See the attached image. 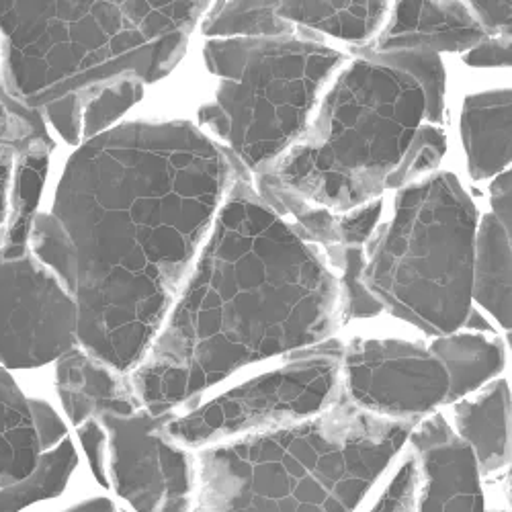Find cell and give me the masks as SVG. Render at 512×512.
Returning <instances> with one entry per match:
<instances>
[{
  "instance_id": "25",
  "label": "cell",
  "mask_w": 512,
  "mask_h": 512,
  "mask_svg": "<svg viewBox=\"0 0 512 512\" xmlns=\"http://www.w3.org/2000/svg\"><path fill=\"white\" fill-rule=\"evenodd\" d=\"M207 37H285L297 27L275 15V3H216L201 23Z\"/></svg>"
},
{
  "instance_id": "26",
  "label": "cell",
  "mask_w": 512,
  "mask_h": 512,
  "mask_svg": "<svg viewBox=\"0 0 512 512\" xmlns=\"http://www.w3.org/2000/svg\"><path fill=\"white\" fill-rule=\"evenodd\" d=\"M324 261L340 275L338 283V322H351L359 318H373L383 312L381 304L363 283L365 246H336L324 250Z\"/></svg>"
},
{
  "instance_id": "4",
  "label": "cell",
  "mask_w": 512,
  "mask_h": 512,
  "mask_svg": "<svg viewBox=\"0 0 512 512\" xmlns=\"http://www.w3.org/2000/svg\"><path fill=\"white\" fill-rule=\"evenodd\" d=\"M209 3H11L0 0V89L37 113L123 74L168 76Z\"/></svg>"
},
{
  "instance_id": "31",
  "label": "cell",
  "mask_w": 512,
  "mask_h": 512,
  "mask_svg": "<svg viewBox=\"0 0 512 512\" xmlns=\"http://www.w3.org/2000/svg\"><path fill=\"white\" fill-rule=\"evenodd\" d=\"M78 429V439L82 443L84 453H87L91 472L103 488H109L107 478V433L99 420L82 422Z\"/></svg>"
},
{
  "instance_id": "37",
  "label": "cell",
  "mask_w": 512,
  "mask_h": 512,
  "mask_svg": "<svg viewBox=\"0 0 512 512\" xmlns=\"http://www.w3.org/2000/svg\"><path fill=\"white\" fill-rule=\"evenodd\" d=\"M62 512H121V510L107 498H91L80 504H74Z\"/></svg>"
},
{
  "instance_id": "39",
  "label": "cell",
  "mask_w": 512,
  "mask_h": 512,
  "mask_svg": "<svg viewBox=\"0 0 512 512\" xmlns=\"http://www.w3.org/2000/svg\"><path fill=\"white\" fill-rule=\"evenodd\" d=\"M488 512H490V510H488ZM498 512H504V510H498Z\"/></svg>"
},
{
  "instance_id": "36",
  "label": "cell",
  "mask_w": 512,
  "mask_h": 512,
  "mask_svg": "<svg viewBox=\"0 0 512 512\" xmlns=\"http://www.w3.org/2000/svg\"><path fill=\"white\" fill-rule=\"evenodd\" d=\"M15 150L9 146H0V238L5 232V220H7V199H9V185H11V173L15 162Z\"/></svg>"
},
{
  "instance_id": "3",
  "label": "cell",
  "mask_w": 512,
  "mask_h": 512,
  "mask_svg": "<svg viewBox=\"0 0 512 512\" xmlns=\"http://www.w3.org/2000/svg\"><path fill=\"white\" fill-rule=\"evenodd\" d=\"M414 424L363 412L340 390L318 416L197 453L193 512H355Z\"/></svg>"
},
{
  "instance_id": "7",
  "label": "cell",
  "mask_w": 512,
  "mask_h": 512,
  "mask_svg": "<svg viewBox=\"0 0 512 512\" xmlns=\"http://www.w3.org/2000/svg\"><path fill=\"white\" fill-rule=\"evenodd\" d=\"M203 60L222 84L199 109V123L252 179L306 134L322 89L347 64L310 31L209 39Z\"/></svg>"
},
{
  "instance_id": "9",
  "label": "cell",
  "mask_w": 512,
  "mask_h": 512,
  "mask_svg": "<svg viewBox=\"0 0 512 512\" xmlns=\"http://www.w3.org/2000/svg\"><path fill=\"white\" fill-rule=\"evenodd\" d=\"M340 390L373 416L418 422L447 404L449 377L422 343L398 338H357L343 347Z\"/></svg>"
},
{
  "instance_id": "23",
  "label": "cell",
  "mask_w": 512,
  "mask_h": 512,
  "mask_svg": "<svg viewBox=\"0 0 512 512\" xmlns=\"http://www.w3.org/2000/svg\"><path fill=\"white\" fill-rule=\"evenodd\" d=\"M355 56L388 68H396L418 82L424 95V121L437 125L445 115V68L439 54L426 48H398L388 52H371L365 46Z\"/></svg>"
},
{
  "instance_id": "13",
  "label": "cell",
  "mask_w": 512,
  "mask_h": 512,
  "mask_svg": "<svg viewBox=\"0 0 512 512\" xmlns=\"http://www.w3.org/2000/svg\"><path fill=\"white\" fill-rule=\"evenodd\" d=\"M474 15L461 3H398L388 27L379 33L371 52L426 48L435 54H465L484 39Z\"/></svg>"
},
{
  "instance_id": "5",
  "label": "cell",
  "mask_w": 512,
  "mask_h": 512,
  "mask_svg": "<svg viewBox=\"0 0 512 512\" xmlns=\"http://www.w3.org/2000/svg\"><path fill=\"white\" fill-rule=\"evenodd\" d=\"M422 121L414 78L355 58L332 78L306 134L263 173L316 207L347 213L386 191Z\"/></svg>"
},
{
  "instance_id": "18",
  "label": "cell",
  "mask_w": 512,
  "mask_h": 512,
  "mask_svg": "<svg viewBox=\"0 0 512 512\" xmlns=\"http://www.w3.org/2000/svg\"><path fill=\"white\" fill-rule=\"evenodd\" d=\"M41 455L29 398L0 367V490L27 478Z\"/></svg>"
},
{
  "instance_id": "34",
  "label": "cell",
  "mask_w": 512,
  "mask_h": 512,
  "mask_svg": "<svg viewBox=\"0 0 512 512\" xmlns=\"http://www.w3.org/2000/svg\"><path fill=\"white\" fill-rule=\"evenodd\" d=\"M469 13L474 15L486 37L510 35V3H472Z\"/></svg>"
},
{
  "instance_id": "2",
  "label": "cell",
  "mask_w": 512,
  "mask_h": 512,
  "mask_svg": "<svg viewBox=\"0 0 512 512\" xmlns=\"http://www.w3.org/2000/svg\"><path fill=\"white\" fill-rule=\"evenodd\" d=\"M228 154V152H226ZM232 181L132 390L150 414L175 412L240 367L326 343L338 283L320 248L256 195L228 154Z\"/></svg>"
},
{
  "instance_id": "35",
  "label": "cell",
  "mask_w": 512,
  "mask_h": 512,
  "mask_svg": "<svg viewBox=\"0 0 512 512\" xmlns=\"http://www.w3.org/2000/svg\"><path fill=\"white\" fill-rule=\"evenodd\" d=\"M510 173L500 175L490 187V203L492 216L510 232Z\"/></svg>"
},
{
  "instance_id": "1",
  "label": "cell",
  "mask_w": 512,
  "mask_h": 512,
  "mask_svg": "<svg viewBox=\"0 0 512 512\" xmlns=\"http://www.w3.org/2000/svg\"><path fill=\"white\" fill-rule=\"evenodd\" d=\"M232 181L226 150L187 121H132L82 142L29 252L78 312V347L130 375L146 357Z\"/></svg>"
},
{
  "instance_id": "19",
  "label": "cell",
  "mask_w": 512,
  "mask_h": 512,
  "mask_svg": "<svg viewBox=\"0 0 512 512\" xmlns=\"http://www.w3.org/2000/svg\"><path fill=\"white\" fill-rule=\"evenodd\" d=\"M429 349L441 361L449 377L447 404L459 402L463 396L476 392L502 371L506 361L500 340L478 332L441 336Z\"/></svg>"
},
{
  "instance_id": "24",
  "label": "cell",
  "mask_w": 512,
  "mask_h": 512,
  "mask_svg": "<svg viewBox=\"0 0 512 512\" xmlns=\"http://www.w3.org/2000/svg\"><path fill=\"white\" fill-rule=\"evenodd\" d=\"M144 80L130 72L97 87L76 93L80 101V127L82 142L111 130V125L119 121L127 111L144 97Z\"/></svg>"
},
{
  "instance_id": "6",
  "label": "cell",
  "mask_w": 512,
  "mask_h": 512,
  "mask_svg": "<svg viewBox=\"0 0 512 512\" xmlns=\"http://www.w3.org/2000/svg\"><path fill=\"white\" fill-rule=\"evenodd\" d=\"M476 230V205L451 173L408 185L392 222L365 244L363 283L383 310L424 334H455L472 312Z\"/></svg>"
},
{
  "instance_id": "10",
  "label": "cell",
  "mask_w": 512,
  "mask_h": 512,
  "mask_svg": "<svg viewBox=\"0 0 512 512\" xmlns=\"http://www.w3.org/2000/svg\"><path fill=\"white\" fill-rule=\"evenodd\" d=\"M177 414H107L99 422L107 433L109 488L134 512H193V457L164 437Z\"/></svg>"
},
{
  "instance_id": "33",
  "label": "cell",
  "mask_w": 512,
  "mask_h": 512,
  "mask_svg": "<svg viewBox=\"0 0 512 512\" xmlns=\"http://www.w3.org/2000/svg\"><path fill=\"white\" fill-rule=\"evenodd\" d=\"M463 62L474 68L510 66V35L484 37L476 48L463 54Z\"/></svg>"
},
{
  "instance_id": "22",
  "label": "cell",
  "mask_w": 512,
  "mask_h": 512,
  "mask_svg": "<svg viewBox=\"0 0 512 512\" xmlns=\"http://www.w3.org/2000/svg\"><path fill=\"white\" fill-rule=\"evenodd\" d=\"M78 465V455L72 441L66 437L54 449L41 453L33 472L0 490V512H19L39 500L60 496L74 469Z\"/></svg>"
},
{
  "instance_id": "32",
  "label": "cell",
  "mask_w": 512,
  "mask_h": 512,
  "mask_svg": "<svg viewBox=\"0 0 512 512\" xmlns=\"http://www.w3.org/2000/svg\"><path fill=\"white\" fill-rule=\"evenodd\" d=\"M29 410L33 416L41 453L54 449L58 443H62L66 439V424L62 422L58 412L48 402L29 398Z\"/></svg>"
},
{
  "instance_id": "29",
  "label": "cell",
  "mask_w": 512,
  "mask_h": 512,
  "mask_svg": "<svg viewBox=\"0 0 512 512\" xmlns=\"http://www.w3.org/2000/svg\"><path fill=\"white\" fill-rule=\"evenodd\" d=\"M416 480H418V465L412 453L396 469L392 480L381 490L377 500L369 506L367 512H414L416 498Z\"/></svg>"
},
{
  "instance_id": "21",
  "label": "cell",
  "mask_w": 512,
  "mask_h": 512,
  "mask_svg": "<svg viewBox=\"0 0 512 512\" xmlns=\"http://www.w3.org/2000/svg\"><path fill=\"white\" fill-rule=\"evenodd\" d=\"M390 11L388 3H275V15L297 29L328 33L336 39L365 44L381 27Z\"/></svg>"
},
{
  "instance_id": "14",
  "label": "cell",
  "mask_w": 512,
  "mask_h": 512,
  "mask_svg": "<svg viewBox=\"0 0 512 512\" xmlns=\"http://www.w3.org/2000/svg\"><path fill=\"white\" fill-rule=\"evenodd\" d=\"M56 392L74 426L107 414H134L142 408L130 375L117 373L80 347L58 359Z\"/></svg>"
},
{
  "instance_id": "16",
  "label": "cell",
  "mask_w": 512,
  "mask_h": 512,
  "mask_svg": "<svg viewBox=\"0 0 512 512\" xmlns=\"http://www.w3.org/2000/svg\"><path fill=\"white\" fill-rule=\"evenodd\" d=\"M457 437L472 449L480 476L488 478L510 463V392L506 381L453 408Z\"/></svg>"
},
{
  "instance_id": "8",
  "label": "cell",
  "mask_w": 512,
  "mask_h": 512,
  "mask_svg": "<svg viewBox=\"0 0 512 512\" xmlns=\"http://www.w3.org/2000/svg\"><path fill=\"white\" fill-rule=\"evenodd\" d=\"M340 359L343 345L334 338L291 353L279 369L175 416L164 426V437L177 447L197 449L318 416L340 392Z\"/></svg>"
},
{
  "instance_id": "15",
  "label": "cell",
  "mask_w": 512,
  "mask_h": 512,
  "mask_svg": "<svg viewBox=\"0 0 512 512\" xmlns=\"http://www.w3.org/2000/svg\"><path fill=\"white\" fill-rule=\"evenodd\" d=\"M461 140L469 175L476 181L500 175L510 164V91L467 97L461 109Z\"/></svg>"
},
{
  "instance_id": "20",
  "label": "cell",
  "mask_w": 512,
  "mask_h": 512,
  "mask_svg": "<svg viewBox=\"0 0 512 512\" xmlns=\"http://www.w3.org/2000/svg\"><path fill=\"white\" fill-rule=\"evenodd\" d=\"M472 297L510 330V232L492 213L476 230Z\"/></svg>"
},
{
  "instance_id": "27",
  "label": "cell",
  "mask_w": 512,
  "mask_h": 512,
  "mask_svg": "<svg viewBox=\"0 0 512 512\" xmlns=\"http://www.w3.org/2000/svg\"><path fill=\"white\" fill-rule=\"evenodd\" d=\"M445 150L447 142L445 134L439 130V125L422 123L404 158L400 160L394 173L388 177L386 189H404L412 185V181L420 175L435 170L443 160Z\"/></svg>"
},
{
  "instance_id": "17",
  "label": "cell",
  "mask_w": 512,
  "mask_h": 512,
  "mask_svg": "<svg viewBox=\"0 0 512 512\" xmlns=\"http://www.w3.org/2000/svg\"><path fill=\"white\" fill-rule=\"evenodd\" d=\"M54 142H35L15 154L0 259H19L29 252L31 228L50 173Z\"/></svg>"
},
{
  "instance_id": "30",
  "label": "cell",
  "mask_w": 512,
  "mask_h": 512,
  "mask_svg": "<svg viewBox=\"0 0 512 512\" xmlns=\"http://www.w3.org/2000/svg\"><path fill=\"white\" fill-rule=\"evenodd\" d=\"M41 119L48 121L58 136L70 146L82 144V127H80V101L76 95H66L58 101L48 103L37 111Z\"/></svg>"
},
{
  "instance_id": "28",
  "label": "cell",
  "mask_w": 512,
  "mask_h": 512,
  "mask_svg": "<svg viewBox=\"0 0 512 512\" xmlns=\"http://www.w3.org/2000/svg\"><path fill=\"white\" fill-rule=\"evenodd\" d=\"M35 142H52L46 121L39 113L27 111L11 101L0 89V146L19 152Z\"/></svg>"
},
{
  "instance_id": "11",
  "label": "cell",
  "mask_w": 512,
  "mask_h": 512,
  "mask_svg": "<svg viewBox=\"0 0 512 512\" xmlns=\"http://www.w3.org/2000/svg\"><path fill=\"white\" fill-rule=\"evenodd\" d=\"M76 322L72 297L31 252L0 259V367L35 369L58 361L78 347Z\"/></svg>"
},
{
  "instance_id": "12",
  "label": "cell",
  "mask_w": 512,
  "mask_h": 512,
  "mask_svg": "<svg viewBox=\"0 0 512 512\" xmlns=\"http://www.w3.org/2000/svg\"><path fill=\"white\" fill-rule=\"evenodd\" d=\"M408 441L418 465L414 512H486L476 457L445 416L416 422Z\"/></svg>"
},
{
  "instance_id": "38",
  "label": "cell",
  "mask_w": 512,
  "mask_h": 512,
  "mask_svg": "<svg viewBox=\"0 0 512 512\" xmlns=\"http://www.w3.org/2000/svg\"><path fill=\"white\" fill-rule=\"evenodd\" d=\"M463 326H469V328H480L482 332H488V334H492V328H490V324L476 312V310H472L467 314V320H465V324Z\"/></svg>"
}]
</instances>
